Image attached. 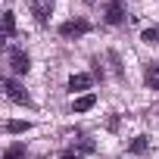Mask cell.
Masks as SVG:
<instances>
[{
  "label": "cell",
  "mask_w": 159,
  "mask_h": 159,
  "mask_svg": "<svg viewBox=\"0 0 159 159\" xmlns=\"http://www.w3.org/2000/svg\"><path fill=\"white\" fill-rule=\"evenodd\" d=\"M7 62H10V72L13 75H25L28 72V53L25 50H19V47H10V53H7Z\"/></svg>",
  "instance_id": "cell-1"
},
{
  "label": "cell",
  "mask_w": 159,
  "mask_h": 159,
  "mask_svg": "<svg viewBox=\"0 0 159 159\" xmlns=\"http://www.w3.org/2000/svg\"><path fill=\"white\" fill-rule=\"evenodd\" d=\"M3 94L13 100V103H22V106H28L31 100H28V94H25V88L16 81V78H7V81H3Z\"/></svg>",
  "instance_id": "cell-2"
},
{
  "label": "cell",
  "mask_w": 159,
  "mask_h": 159,
  "mask_svg": "<svg viewBox=\"0 0 159 159\" xmlns=\"http://www.w3.org/2000/svg\"><path fill=\"white\" fill-rule=\"evenodd\" d=\"M91 31V25L84 22V19H75V22H62L59 25V34L62 38H81V34H88Z\"/></svg>",
  "instance_id": "cell-3"
},
{
  "label": "cell",
  "mask_w": 159,
  "mask_h": 159,
  "mask_svg": "<svg viewBox=\"0 0 159 159\" xmlns=\"http://www.w3.org/2000/svg\"><path fill=\"white\" fill-rule=\"evenodd\" d=\"M50 10H53V0H31V13H34V19H38L41 25L47 22Z\"/></svg>",
  "instance_id": "cell-4"
},
{
  "label": "cell",
  "mask_w": 159,
  "mask_h": 159,
  "mask_svg": "<svg viewBox=\"0 0 159 159\" xmlns=\"http://www.w3.org/2000/svg\"><path fill=\"white\" fill-rule=\"evenodd\" d=\"M94 84V78L91 75H84V72H78V75H72L69 78V91H88Z\"/></svg>",
  "instance_id": "cell-5"
},
{
  "label": "cell",
  "mask_w": 159,
  "mask_h": 159,
  "mask_svg": "<svg viewBox=\"0 0 159 159\" xmlns=\"http://www.w3.org/2000/svg\"><path fill=\"white\" fill-rule=\"evenodd\" d=\"M143 81H147V88H150V91H159V62H150V66H147Z\"/></svg>",
  "instance_id": "cell-6"
},
{
  "label": "cell",
  "mask_w": 159,
  "mask_h": 159,
  "mask_svg": "<svg viewBox=\"0 0 159 159\" xmlns=\"http://www.w3.org/2000/svg\"><path fill=\"white\" fill-rule=\"evenodd\" d=\"M94 103H97V97H94V94H84V97H78V100L72 103V109H75V112H88V109H94Z\"/></svg>",
  "instance_id": "cell-7"
},
{
  "label": "cell",
  "mask_w": 159,
  "mask_h": 159,
  "mask_svg": "<svg viewBox=\"0 0 159 159\" xmlns=\"http://www.w3.org/2000/svg\"><path fill=\"white\" fill-rule=\"evenodd\" d=\"M3 34H7V38L16 34V16H13V13H3Z\"/></svg>",
  "instance_id": "cell-8"
},
{
  "label": "cell",
  "mask_w": 159,
  "mask_h": 159,
  "mask_svg": "<svg viewBox=\"0 0 159 159\" xmlns=\"http://www.w3.org/2000/svg\"><path fill=\"white\" fill-rule=\"evenodd\" d=\"M3 159H25V147H22V143H13V147L3 153Z\"/></svg>",
  "instance_id": "cell-9"
},
{
  "label": "cell",
  "mask_w": 159,
  "mask_h": 159,
  "mask_svg": "<svg viewBox=\"0 0 159 159\" xmlns=\"http://www.w3.org/2000/svg\"><path fill=\"white\" fill-rule=\"evenodd\" d=\"M88 150H91V143H84V147H78V150L72 147V150H66V153H62V159H81V156H84Z\"/></svg>",
  "instance_id": "cell-10"
},
{
  "label": "cell",
  "mask_w": 159,
  "mask_h": 159,
  "mask_svg": "<svg viewBox=\"0 0 159 159\" xmlns=\"http://www.w3.org/2000/svg\"><path fill=\"white\" fill-rule=\"evenodd\" d=\"M3 128H7V134H19V131H28V122H7Z\"/></svg>",
  "instance_id": "cell-11"
},
{
  "label": "cell",
  "mask_w": 159,
  "mask_h": 159,
  "mask_svg": "<svg viewBox=\"0 0 159 159\" xmlns=\"http://www.w3.org/2000/svg\"><path fill=\"white\" fill-rule=\"evenodd\" d=\"M128 150H131V153H137V156H140V153H143V150H147V137H143V134H140V137H134V140H131V147H128Z\"/></svg>",
  "instance_id": "cell-12"
},
{
  "label": "cell",
  "mask_w": 159,
  "mask_h": 159,
  "mask_svg": "<svg viewBox=\"0 0 159 159\" xmlns=\"http://www.w3.org/2000/svg\"><path fill=\"white\" fill-rule=\"evenodd\" d=\"M143 41L147 44H159V28H147L143 31Z\"/></svg>",
  "instance_id": "cell-13"
}]
</instances>
